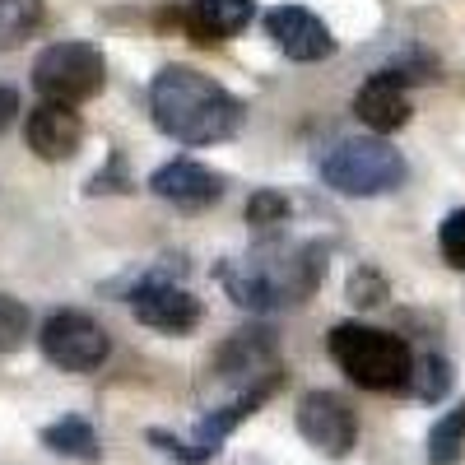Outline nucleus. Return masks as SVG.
I'll return each mask as SVG.
<instances>
[{"mask_svg":"<svg viewBox=\"0 0 465 465\" xmlns=\"http://www.w3.org/2000/svg\"><path fill=\"white\" fill-rule=\"evenodd\" d=\"M354 112H359V122H363L368 131H377V135L401 131V126L410 122V98H405V89H401V74L377 70L372 80L359 89Z\"/></svg>","mask_w":465,"mask_h":465,"instance_id":"nucleus-14","label":"nucleus"},{"mask_svg":"<svg viewBox=\"0 0 465 465\" xmlns=\"http://www.w3.org/2000/svg\"><path fill=\"white\" fill-rule=\"evenodd\" d=\"M280 386H284V377H270V381L242 386L238 401H228V405H219V410H205V419H196V429H191L186 442L173 438V433H163V429H149V442L159 447V451H168L173 460H182V465H205L210 456H219V447L228 442V433L238 429L242 419H252L270 396L280 391Z\"/></svg>","mask_w":465,"mask_h":465,"instance_id":"nucleus-5","label":"nucleus"},{"mask_svg":"<svg viewBox=\"0 0 465 465\" xmlns=\"http://www.w3.org/2000/svg\"><path fill=\"white\" fill-rule=\"evenodd\" d=\"M322 275H326L322 247H270V252H252L242 261H228L219 270L228 298L238 307H247V312L298 307L302 298H312Z\"/></svg>","mask_w":465,"mask_h":465,"instance_id":"nucleus-2","label":"nucleus"},{"mask_svg":"<svg viewBox=\"0 0 465 465\" xmlns=\"http://www.w3.org/2000/svg\"><path fill=\"white\" fill-rule=\"evenodd\" d=\"M131 312L135 322H144L149 331H163V335H186L196 331L205 307L196 293H186L182 284H168V280H144L131 289Z\"/></svg>","mask_w":465,"mask_h":465,"instance_id":"nucleus-9","label":"nucleus"},{"mask_svg":"<svg viewBox=\"0 0 465 465\" xmlns=\"http://www.w3.org/2000/svg\"><path fill=\"white\" fill-rule=\"evenodd\" d=\"M265 28L275 37V47L289 56V61H326L335 52V37L331 28L302 5H280L265 15Z\"/></svg>","mask_w":465,"mask_h":465,"instance_id":"nucleus-11","label":"nucleus"},{"mask_svg":"<svg viewBox=\"0 0 465 465\" xmlns=\"http://www.w3.org/2000/svg\"><path fill=\"white\" fill-rule=\"evenodd\" d=\"M149 112L153 126L182 144H219L242 126V103L191 65H163L153 74Z\"/></svg>","mask_w":465,"mask_h":465,"instance_id":"nucleus-1","label":"nucleus"},{"mask_svg":"<svg viewBox=\"0 0 465 465\" xmlns=\"http://www.w3.org/2000/svg\"><path fill=\"white\" fill-rule=\"evenodd\" d=\"M451 381H456V372H451V363H447L442 354H423V359H414L410 391H414L423 405H438V401L451 391Z\"/></svg>","mask_w":465,"mask_h":465,"instance_id":"nucleus-18","label":"nucleus"},{"mask_svg":"<svg viewBox=\"0 0 465 465\" xmlns=\"http://www.w3.org/2000/svg\"><path fill=\"white\" fill-rule=\"evenodd\" d=\"M103 80H107V61L94 43H52L33 61V84L47 103L74 107L103 94Z\"/></svg>","mask_w":465,"mask_h":465,"instance_id":"nucleus-6","label":"nucleus"},{"mask_svg":"<svg viewBox=\"0 0 465 465\" xmlns=\"http://www.w3.org/2000/svg\"><path fill=\"white\" fill-rule=\"evenodd\" d=\"M423 456H429V465H460V456H465V405L447 410L429 429Z\"/></svg>","mask_w":465,"mask_h":465,"instance_id":"nucleus-17","label":"nucleus"},{"mask_svg":"<svg viewBox=\"0 0 465 465\" xmlns=\"http://www.w3.org/2000/svg\"><path fill=\"white\" fill-rule=\"evenodd\" d=\"M19 112H24V107H19V94L0 84V135H5V131L19 122Z\"/></svg>","mask_w":465,"mask_h":465,"instance_id":"nucleus-24","label":"nucleus"},{"mask_svg":"<svg viewBox=\"0 0 465 465\" xmlns=\"http://www.w3.org/2000/svg\"><path fill=\"white\" fill-rule=\"evenodd\" d=\"M252 0H191L186 24L196 33V43H223V37L242 33L252 19Z\"/></svg>","mask_w":465,"mask_h":465,"instance_id":"nucleus-15","label":"nucleus"},{"mask_svg":"<svg viewBox=\"0 0 465 465\" xmlns=\"http://www.w3.org/2000/svg\"><path fill=\"white\" fill-rule=\"evenodd\" d=\"M149 191L153 196H163L168 205L177 210H205L223 196V177L205 163H191V159H173L163 163L159 173L149 177Z\"/></svg>","mask_w":465,"mask_h":465,"instance_id":"nucleus-13","label":"nucleus"},{"mask_svg":"<svg viewBox=\"0 0 465 465\" xmlns=\"http://www.w3.org/2000/svg\"><path fill=\"white\" fill-rule=\"evenodd\" d=\"M24 135H28V149L37 153V159H47V163H65L74 149H80L84 140V122L74 116V107L65 103H37L28 112V122H24Z\"/></svg>","mask_w":465,"mask_h":465,"instance_id":"nucleus-12","label":"nucleus"},{"mask_svg":"<svg viewBox=\"0 0 465 465\" xmlns=\"http://www.w3.org/2000/svg\"><path fill=\"white\" fill-rule=\"evenodd\" d=\"M331 359L363 391H405L414 377L410 344L391 331H377L363 322H340L331 331Z\"/></svg>","mask_w":465,"mask_h":465,"instance_id":"nucleus-3","label":"nucleus"},{"mask_svg":"<svg viewBox=\"0 0 465 465\" xmlns=\"http://www.w3.org/2000/svg\"><path fill=\"white\" fill-rule=\"evenodd\" d=\"M43 447L52 456H65V460H98L103 456V442L94 433V423L80 419V414H65V419L47 423V429H43Z\"/></svg>","mask_w":465,"mask_h":465,"instance_id":"nucleus-16","label":"nucleus"},{"mask_svg":"<svg viewBox=\"0 0 465 465\" xmlns=\"http://www.w3.org/2000/svg\"><path fill=\"white\" fill-rule=\"evenodd\" d=\"M289 214V201L280 196V191H256V196L247 201V219L256 228H270V223H280Z\"/></svg>","mask_w":465,"mask_h":465,"instance_id":"nucleus-22","label":"nucleus"},{"mask_svg":"<svg viewBox=\"0 0 465 465\" xmlns=\"http://www.w3.org/2000/svg\"><path fill=\"white\" fill-rule=\"evenodd\" d=\"M438 247H442V261H447L451 270H465V210H451V214L442 219Z\"/></svg>","mask_w":465,"mask_h":465,"instance_id":"nucleus-21","label":"nucleus"},{"mask_svg":"<svg viewBox=\"0 0 465 465\" xmlns=\"http://www.w3.org/2000/svg\"><path fill=\"white\" fill-rule=\"evenodd\" d=\"M28 340V307L10 293H0V354H15Z\"/></svg>","mask_w":465,"mask_h":465,"instance_id":"nucleus-20","label":"nucleus"},{"mask_svg":"<svg viewBox=\"0 0 465 465\" xmlns=\"http://www.w3.org/2000/svg\"><path fill=\"white\" fill-rule=\"evenodd\" d=\"M37 344H43V359L61 372H94L112 354V335L84 312H52L37 331Z\"/></svg>","mask_w":465,"mask_h":465,"instance_id":"nucleus-7","label":"nucleus"},{"mask_svg":"<svg viewBox=\"0 0 465 465\" xmlns=\"http://www.w3.org/2000/svg\"><path fill=\"white\" fill-rule=\"evenodd\" d=\"M377 298H381V280L372 275V270H359V280H349V302L372 307Z\"/></svg>","mask_w":465,"mask_h":465,"instance_id":"nucleus-23","label":"nucleus"},{"mask_svg":"<svg viewBox=\"0 0 465 465\" xmlns=\"http://www.w3.org/2000/svg\"><path fill=\"white\" fill-rule=\"evenodd\" d=\"M322 177L340 196H381V191H396L405 182V159L401 149L377 135H354L340 140L322 159Z\"/></svg>","mask_w":465,"mask_h":465,"instance_id":"nucleus-4","label":"nucleus"},{"mask_svg":"<svg viewBox=\"0 0 465 465\" xmlns=\"http://www.w3.org/2000/svg\"><path fill=\"white\" fill-rule=\"evenodd\" d=\"M43 24V0H0V52L24 43Z\"/></svg>","mask_w":465,"mask_h":465,"instance_id":"nucleus-19","label":"nucleus"},{"mask_svg":"<svg viewBox=\"0 0 465 465\" xmlns=\"http://www.w3.org/2000/svg\"><path fill=\"white\" fill-rule=\"evenodd\" d=\"M298 433L307 438V447L340 460L359 447V414L335 391H307L298 401Z\"/></svg>","mask_w":465,"mask_h":465,"instance_id":"nucleus-8","label":"nucleus"},{"mask_svg":"<svg viewBox=\"0 0 465 465\" xmlns=\"http://www.w3.org/2000/svg\"><path fill=\"white\" fill-rule=\"evenodd\" d=\"M214 377L219 381H238V386H256L270 377H284L280 368V349L270 340V331H238L214 359Z\"/></svg>","mask_w":465,"mask_h":465,"instance_id":"nucleus-10","label":"nucleus"}]
</instances>
